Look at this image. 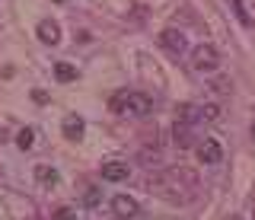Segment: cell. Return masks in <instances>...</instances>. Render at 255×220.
Here are the masks:
<instances>
[{"label": "cell", "mask_w": 255, "mask_h": 220, "mask_svg": "<svg viewBox=\"0 0 255 220\" xmlns=\"http://www.w3.org/2000/svg\"><path fill=\"white\" fill-rule=\"evenodd\" d=\"M217 67H220V51L214 48V45H198V48L191 51V70H198V74H214Z\"/></svg>", "instance_id": "cell-3"}, {"label": "cell", "mask_w": 255, "mask_h": 220, "mask_svg": "<svg viewBox=\"0 0 255 220\" xmlns=\"http://www.w3.org/2000/svg\"><path fill=\"white\" fill-rule=\"evenodd\" d=\"M54 74H58V80H61V83L77 80V67H74V64H67V61H58V64H54Z\"/></svg>", "instance_id": "cell-14"}, {"label": "cell", "mask_w": 255, "mask_h": 220, "mask_svg": "<svg viewBox=\"0 0 255 220\" xmlns=\"http://www.w3.org/2000/svg\"><path fill=\"white\" fill-rule=\"evenodd\" d=\"M54 3H61V0H54Z\"/></svg>", "instance_id": "cell-22"}, {"label": "cell", "mask_w": 255, "mask_h": 220, "mask_svg": "<svg viewBox=\"0 0 255 220\" xmlns=\"http://www.w3.org/2000/svg\"><path fill=\"white\" fill-rule=\"evenodd\" d=\"M64 137H67V140H80V137H83V118H74V115L64 118Z\"/></svg>", "instance_id": "cell-12"}, {"label": "cell", "mask_w": 255, "mask_h": 220, "mask_svg": "<svg viewBox=\"0 0 255 220\" xmlns=\"http://www.w3.org/2000/svg\"><path fill=\"white\" fill-rule=\"evenodd\" d=\"M195 150H198V160L207 163V166H214V163H220V160H223V147H220V140H214V137L198 140Z\"/></svg>", "instance_id": "cell-5"}, {"label": "cell", "mask_w": 255, "mask_h": 220, "mask_svg": "<svg viewBox=\"0 0 255 220\" xmlns=\"http://www.w3.org/2000/svg\"><path fill=\"white\" fill-rule=\"evenodd\" d=\"M3 140H10V131H6V128H0V144H3Z\"/></svg>", "instance_id": "cell-21"}, {"label": "cell", "mask_w": 255, "mask_h": 220, "mask_svg": "<svg viewBox=\"0 0 255 220\" xmlns=\"http://www.w3.org/2000/svg\"><path fill=\"white\" fill-rule=\"evenodd\" d=\"M35 179H38V182H42V185H58V172H54L51 166H35Z\"/></svg>", "instance_id": "cell-15"}, {"label": "cell", "mask_w": 255, "mask_h": 220, "mask_svg": "<svg viewBox=\"0 0 255 220\" xmlns=\"http://www.w3.org/2000/svg\"><path fill=\"white\" fill-rule=\"evenodd\" d=\"M220 115V109L214 106V102H204V106H195V102H188V106H182L179 112H175V121H185V124H207L214 121Z\"/></svg>", "instance_id": "cell-2"}, {"label": "cell", "mask_w": 255, "mask_h": 220, "mask_svg": "<svg viewBox=\"0 0 255 220\" xmlns=\"http://www.w3.org/2000/svg\"><path fill=\"white\" fill-rule=\"evenodd\" d=\"M35 35H38V42H45V45H58L61 42V26L54 19H45V22H38Z\"/></svg>", "instance_id": "cell-9"}, {"label": "cell", "mask_w": 255, "mask_h": 220, "mask_svg": "<svg viewBox=\"0 0 255 220\" xmlns=\"http://www.w3.org/2000/svg\"><path fill=\"white\" fill-rule=\"evenodd\" d=\"M99 176L106 179V182H125V179H131V169H128V163H118V160H109L102 163Z\"/></svg>", "instance_id": "cell-6"}, {"label": "cell", "mask_w": 255, "mask_h": 220, "mask_svg": "<svg viewBox=\"0 0 255 220\" xmlns=\"http://www.w3.org/2000/svg\"><path fill=\"white\" fill-rule=\"evenodd\" d=\"M16 144H19V150H29V147L35 144V131H32V128H22L19 134H16Z\"/></svg>", "instance_id": "cell-16"}, {"label": "cell", "mask_w": 255, "mask_h": 220, "mask_svg": "<svg viewBox=\"0 0 255 220\" xmlns=\"http://www.w3.org/2000/svg\"><path fill=\"white\" fill-rule=\"evenodd\" d=\"M125 112L143 118V115L153 112V99H150L147 93H125Z\"/></svg>", "instance_id": "cell-4"}, {"label": "cell", "mask_w": 255, "mask_h": 220, "mask_svg": "<svg viewBox=\"0 0 255 220\" xmlns=\"http://www.w3.org/2000/svg\"><path fill=\"white\" fill-rule=\"evenodd\" d=\"M195 188H198V176L191 169H185V166L166 169L163 176H159V182H150V192H159V195H166V198H172V201H188Z\"/></svg>", "instance_id": "cell-1"}, {"label": "cell", "mask_w": 255, "mask_h": 220, "mask_svg": "<svg viewBox=\"0 0 255 220\" xmlns=\"http://www.w3.org/2000/svg\"><path fill=\"white\" fill-rule=\"evenodd\" d=\"M112 211H115L118 220H131V217H137V201L128 198V195H115L112 198Z\"/></svg>", "instance_id": "cell-8"}, {"label": "cell", "mask_w": 255, "mask_h": 220, "mask_svg": "<svg viewBox=\"0 0 255 220\" xmlns=\"http://www.w3.org/2000/svg\"><path fill=\"white\" fill-rule=\"evenodd\" d=\"M96 201H99V192L90 188V192H86V208H96Z\"/></svg>", "instance_id": "cell-19"}, {"label": "cell", "mask_w": 255, "mask_h": 220, "mask_svg": "<svg viewBox=\"0 0 255 220\" xmlns=\"http://www.w3.org/2000/svg\"><path fill=\"white\" fill-rule=\"evenodd\" d=\"M54 220H74V211L64 208V211H58V214H54Z\"/></svg>", "instance_id": "cell-20"}, {"label": "cell", "mask_w": 255, "mask_h": 220, "mask_svg": "<svg viewBox=\"0 0 255 220\" xmlns=\"http://www.w3.org/2000/svg\"><path fill=\"white\" fill-rule=\"evenodd\" d=\"M159 42H163V48H169V51H175V54L188 51V38H185V32H179V29H163Z\"/></svg>", "instance_id": "cell-7"}, {"label": "cell", "mask_w": 255, "mask_h": 220, "mask_svg": "<svg viewBox=\"0 0 255 220\" xmlns=\"http://www.w3.org/2000/svg\"><path fill=\"white\" fill-rule=\"evenodd\" d=\"M140 163H143V166H156V163H159V153L156 150H140Z\"/></svg>", "instance_id": "cell-18"}, {"label": "cell", "mask_w": 255, "mask_h": 220, "mask_svg": "<svg viewBox=\"0 0 255 220\" xmlns=\"http://www.w3.org/2000/svg\"><path fill=\"white\" fill-rule=\"evenodd\" d=\"M211 90L217 93V96H230V93H233V83H230V77H223V74H217V77H211Z\"/></svg>", "instance_id": "cell-13"}, {"label": "cell", "mask_w": 255, "mask_h": 220, "mask_svg": "<svg viewBox=\"0 0 255 220\" xmlns=\"http://www.w3.org/2000/svg\"><path fill=\"white\" fill-rule=\"evenodd\" d=\"M227 6H230V10H233V16H236L239 22H243L246 29H255V19L249 16V10H246V6H243V0H227Z\"/></svg>", "instance_id": "cell-11"}, {"label": "cell", "mask_w": 255, "mask_h": 220, "mask_svg": "<svg viewBox=\"0 0 255 220\" xmlns=\"http://www.w3.org/2000/svg\"><path fill=\"white\" fill-rule=\"evenodd\" d=\"M195 124H185V121H175V144L179 147H195Z\"/></svg>", "instance_id": "cell-10"}, {"label": "cell", "mask_w": 255, "mask_h": 220, "mask_svg": "<svg viewBox=\"0 0 255 220\" xmlns=\"http://www.w3.org/2000/svg\"><path fill=\"white\" fill-rule=\"evenodd\" d=\"M109 109L115 115H122L125 112V93H115V96H112V102H109Z\"/></svg>", "instance_id": "cell-17"}]
</instances>
